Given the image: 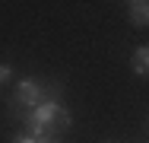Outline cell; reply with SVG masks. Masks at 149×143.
<instances>
[{
    "label": "cell",
    "instance_id": "obj_1",
    "mask_svg": "<svg viewBox=\"0 0 149 143\" xmlns=\"http://www.w3.org/2000/svg\"><path fill=\"white\" fill-rule=\"evenodd\" d=\"M19 121L26 124V130H29L35 140H38V137H60V134L70 130V124H73L70 108L60 102V86L41 102V105H38V108L26 111Z\"/></svg>",
    "mask_w": 149,
    "mask_h": 143
},
{
    "label": "cell",
    "instance_id": "obj_2",
    "mask_svg": "<svg viewBox=\"0 0 149 143\" xmlns=\"http://www.w3.org/2000/svg\"><path fill=\"white\" fill-rule=\"evenodd\" d=\"M57 89V83L54 86H45L41 80H35V76H26V80H19L16 83V92H13V102H10V111H13V118L19 121L26 111H32V108H38L51 92Z\"/></svg>",
    "mask_w": 149,
    "mask_h": 143
},
{
    "label": "cell",
    "instance_id": "obj_3",
    "mask_svg": "<svg viewBox=\"0 0 149 143\" xmlns=\"http://www.w3.org/2000/svg\"><path fill=\"white\" fill-rule=\"evenodd\" d=\"M130 67H133L136 76H149V45H140L130 54Z\"/></svg>",
    "mask_w": 149,
    "mask_h": 143
},
{
    "label": "cell",
    "instance_id": "obj_4",
    "mask_svg": "<svg viewBox=\"0 0 149 143\" xmlns=\"http://www.w3.org/2000/svg\"><path fill=\"white\" fill-rule=\"evenodd\" d=\"M130 22L136 29L149 26V0H140V3H130Z\"/></svg>",
    "mask_w": 149,
    "mask_h": 143
},
{
    "label": "cell",
    "instance_id": "obj_5",
    "mask_svg": "<svg viewBox=\"0 0 149 143\" xmlns=\"http://www.w3.org/2000/svg\"><path fill=\"white\" fill-rule=\"evenodd\" d=\"M10 80H13V67H10V64H0V86L10 83Z\"/></svg>",
    "mask_w": 149,
    "mask_h": 143
},
{
    "label": "cell",
    "instance_id": "obj_6",
    "mask_svg": "<svg viewBox=\"0 0 149 143\" xmlns=\"http://www.w3.org/2000/svg\"><path fill=\"white\" fill-rule=\"evenodd\" d=\"M13 143H38V140H35V137H32L29 130H19V134H16V137H13Z\"/></svg>",
    "mask_w": 149,
    "mask_h": 143
},
{
    "label": "cell",
    "instance_id": "obj_7",
    "mask_svg": "<svg viewBox=\"0 0 149 143\" xmlns=\"http://www.w3.org/2000/svg\"><path fill=\"white\" fill-rule=\"evenodd\" d=\"M38 143H60V137H38Z\"/></svg>",
    "mask_w": 149,
    "mask_h": 143
},
{
    "label": "cell",
    "instance_id": "obj_8",
    "mask_svg": "<svg viewBox=\"0 0 149 143\" xmlns=\"http://www.w3.org/2000/svg\"><path fill=\"white\" fill-rule=\"evenodd\" d=\"M105 143H118V140H105Z\"/></svg>",
    "mask_w": 149,
    "mask_h": 143
},
{
    "label": "cell",
    "instance_id": "obj_9",
    "mask_svg": "<svg viewBox=\"0 0 149 143\" xmlns=\"http://www.w3.org/2000/svg\"><path fill=\"white\" fill-rule=\"evenodd\" d=\"M130 3H140V0H130Z\"/></svg>",
    "mask_w": 149,
    "mask_h": 143
}]
</instances>
